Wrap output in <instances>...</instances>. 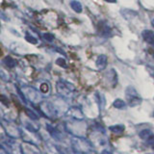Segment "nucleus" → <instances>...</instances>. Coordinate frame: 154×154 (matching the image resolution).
<instances>
[{"label":"nucleus","mask_w":154,"mask_h":154,"mask_svg":"<svg viewBox=\"0 0 154 154\" xmlns=\"http://www.w3.org/2000/svg\"><path fill=\"white\" fill-rule=\"evenodd\" d=\"M125 94H126L128 105L131 106V107H135V106H138L142 103L141 96L139 95L137 91L133 87H128L126 89V91H125Z\"/></svg>","instance_id":"obj_1"},{"label":"nucleus","mask_w":154,"mask_h":154,"mask_svg":"<svg viewBox=\"0 0 154 154\" xmlns=\"http://www.w3.org/2000/svg\"><path fill=\"white\" fill-rule=\"evenodd\" d=\"M74 89H75L74 86L70 83H69V82H66V81H59L57 83L58 93L62 95H64V96L69 94L71 91H74Z\"/></svg>","instance_id":"obj_2"},{"label":"nucleus","mask_w":154,"mask_h":154,"mask_svg":"<svg viewBox=\"0 0 154 154\" xmlns=\"http://www.w3.org/2000/svg\"><path fill=\"white\" fill-rule=\"evenodd\" d=\"M21 152L22 154H41L40 149H38L35 144L29 143H23L21 144Z\"/></svg>","instance_id":"obj_3"},{"label":"nucleus","mask_w":154,"mask_h":154,"mask_svg":"<svg viewBox=\"0 0 154 154\" xmlns=\"http://www.w3.org/2000/svg\"><path fill=\"white\" fill-rule=\"evenodd\" d=\"M74 140L76 141V143L74 141L72 143H73V146H75L76 150H78L80 152H88V150L90 149V144L89 143H84L81 139L74 138Z\"/></svg>","instance_id":"obj_4"},{"label":"nucleus","mask_w":154,"mask_h":154,"mask_svg":"<svg viewBox=\"0 0 154 154\" xmlns=\"http://www.w3.org/2000/svg\"><path fill=\"white\" fill-rule=\"evenodd\" d=\"M107 56L104 55V54H101L97 57V59H96V62H95V64H96V66H97V69H100V70H102L104 69L106 66H107Z\"/></svg>","instance_id":"obj_5"},{"label":"nucleus","mask_w":154,"mask_h":154,"mask_svg":"<svg viewBox=\"0 0 154 154\" xmlns=\"http://www.w3.org/2000/svg\"><path fill=\"white\" fill-rule=\"evenodd\" d=\"M142 35L143 40L154 47V33L150 30H143Z\"/></svg>","instance_id":"obj_6"},{"label":"nucleus","mask_w":154,"mask_h":154,"mask_svg":"<svg viewBox=\"0 0 154 154\" xmlns=\"http://www.w3.org/2000/svg\"><path fill=\"white\" fill-rule=\"evenodd\" d=\"M112 31H111L110 27L107 25V24H103L102 22L99 23V34L101 36H103L105 38H109L112 35Z\"/></svg>","instance_id":"obj_7"},{"label":"nucleus","mask_w":154,"mask_h":154,"mask_svg":"<svg viewBox=\"0 0 154 154\" xmlns=\"http://www.w3.org/2000/svg\"><path fill=\"white\" fill-rule=\"evenodd\" d=\"M69 115H70L71 117H73L77 119H82L84 118L83 114H82V112L80 111V109H78L77 107H72L69 109Z\"/></svg>","instance_id":"obj_8"},{"label":"nucleus","mask_w":154,"mask_h":154,"mask_svg":"<svg viewBox=\"0 0 154 154\" xmlns=\"http://www.w3.org/2000/svg\"><path fill=\"white\" fill-rule=\"evenodd\" d=\"M3 64H5L8 67H10V69H13V67L17 66V62L16 60H14L11 56H6L3 59Z\"/></svg>","instance_id":"obj_9"},{"label":"nucleus","mask_w":154,"mask_h":154,"mask_svg":"<svg viewBox=\"0 0 154 154\" xmlns=\"http://www.w3.org/2000/svg\"><path fill=\"white\" fill-rule=\"evenodd\" d=\"M122 16L126 18V19H129L130 17H135L138 16V13L137 12H134V11H131V10H123L122 11Z\"/></svg>","instance_id":"obj_10"},{"label":"nucleus","mask_w":154,"mask_h":154,"mask_svg":"<svg viewBox=\"0 0 154 154\" xmlns=\"http://www.w3.org/2000/svg\"><path fill=\"white\" fill-rule=\"evenodd\" d=\"M109 129L115 134H122L124 131V125H113V126H110Z\"/></svg>","instance_id":"obj_11"},{"label":"nucleus","mask_w":154,"mask_h":154,"mask_svg":"<svg viewBox=\"0 0 154 154\" xmlns=\"http://www.w3.org/2000/svg\"><path fill=\"white\" fill-rule=\"evenodd\" d=\"M70 7L76 13H81L82 12V5H81V3L79 1H72V2H70Z\"/></svg>","instance_id":"obj_12"},{"label":"nucleus","mask_w":154,"mask_h":154,"mask_svg":"<svg viewBox=\"0 0 154 154\" xmlns=\"http://www.w3.org/2000/svg\"><path fill=\"white\" fill-rule=\"evenodd\" d=\"M114 107L117 109H125L126 108V103L122 99H116L114 101Z\"/></svg>","instance_id":"obj_13"},{"label":"nucleus","mask_w":154,"mask_h":154,"mask_svg":"<svg viewBox=\"0 0 154 154\" xmlns=\"http://www.w3.org/2000/svg\"><path fill=\"white\" fill-rule=\"evenodd\" d=\"M151 132L150 131H149V130H143V131H142L141 133H140V137H141L143 140H146H146L149 138V137H150L151 136Z\"/></svg>","instance_id":"obj_14"},{"label":"nucleus","mask_w":154,"mask_h":154,"mask_svg":"<svg viewBox=\"0 0 154 154\" xmlns=\"http://www.w3.org/2000/svg\"><path fill=\"white\" fill-rule=\"evenodd\" d=\"M25 113L26 115L28 116L29 118H30L31 119H34V120H36L38 119V116L33 112V111H31L30 109H28V108H25Z\"/></svg>","instance_id":"obj_15"},{"label":"nucleus","mask_w":154,"mask_h":154,"mask_svg":"<svg viewBox=\"0 0 154 154\" xmlns=\"http://www.w3.org/2000/svg\"><path fill=\"white\" fill-rule=\"evenodd\" d=\"M56 64L59 66H62V67H66V62L64 58H58L56 60Z\"/></svg>","instance_id":"obj_16"},{"label":"nucleus","mask_w":154,"mask_h":154,"mask_svg":"<svg viewBox=\"0 0 154 154\" xmlns=\"http://www.w3.org/2000/svg\"><path fill=\"white\" fill-rule=\"evenodd\" d=\"M42 38H45V41H47V42H52L53 40H54V35L53 34H51V33H45V34H43V36H42Z\"/></svg>","instance_id":"obj_17"},{"label":"nucleus","mask_w":154,"mask_h":154,"mask_svg":"<svg viewBox=\"0 0 154 154\" xmlns=\"http://www.w3.org/2000/svg\"><path fill=\"white\" fill-rule=\"evenodd\" d=\"M40 90H41L42 93L46 94V93H48V91H49V86H48L47 83H42L41 85V87H40Z\"/></svg>","instance_id":"obj_18"},{"label":"nucleus","mask_w":154,"mask_h":154,"mask_svg":"<svg viewBox=\"0 0 154 154\" xmlns=\"http://www.w3.org/2000/svg\"><path fill=\"white\" fill-rule=\"evenodd\" d=\"M25 40H26L28 42L32 43V45H37V43H38V41H37L34 37H32V36H26V37H25Z\"/></svg>","instance_id":"obj_19"},{"label":"nucleus","mask_w":154,"mask_h":154,"mask_svg":"<svg viewBox=\"0 0 154 154\" xmlns=\"http://www.w3.org/2000/svg\"><path fill=\"white\" fill-rule=\"evenodd\" d=\"M146 142L148 143V144H150V146H154V135H151V136L146 140Z\"/></svg>","instance_id":"obj_20"},{"label":"nucleus","mask_w":154,"mask_h":154,"mask_svg":"<svg viewBox=\"0 0 154 154\" xmlns=\"http://www.w3.org/2000/svg\"><path fill=\"white\" fill-rule=\"evenodd\" d=\"M147 69L150 70V71H149V73H150L153 76L154 75V69H152V67H150V66H147Z\"/></svg>","instance_id":"obj_21"},{"label":"nucleus","mask_w":154,"mask_h":154,"mask_svg":"<svg viewBox=\"0 0 154 154\" xmlns=\"http://www.w3.org/2000/svg\"><path fill=\"white\" fill-rule=\"evenodd\" d=\"M101 154H112L110 151H108V150H103L102 152H101Z\"/></svg>","instance_id":"obj_22"},{"label":"nucleus","mask_w":154,"mask_h":154,"mask_svg":"<svg viewBox=\"0 0 154 154\" xmlns=\"http://www.w3.org/2000/svg\"><path fill=\"white\" fill-rule=\"evenodd\" d=\"M106 1H107V2H110V3H116V2H117L116 0H106Z\"/></svg>","instance_id":"obj_23"},{"label":"nucleus","mask_w":154,"mask_h":154,"mask_svg":"<svg viewBox=\"0 0 154 154\" xmlns=\"http://www.w3.org/2000/svg\"><path fill=\"white\" fill-rule=\"evenodd\" d=\"M151 24H152V26L154 27V18H153L152 20H151Z\"/></svg>","instance_id":"obj_24"},{"label":"nucleus","mask_w":154,"mask_h":154,"mask_svg":"<svg viewBox=\"0 0 154 154\" xmlns=\"http://www.w3.org/2000/svg\"><path fill=\"white\" fill-rule=\"evenodd\" d=\"M153 57H154V53H153Z\"/></svg>","instance_id":"obj_25"}]
</instances>
